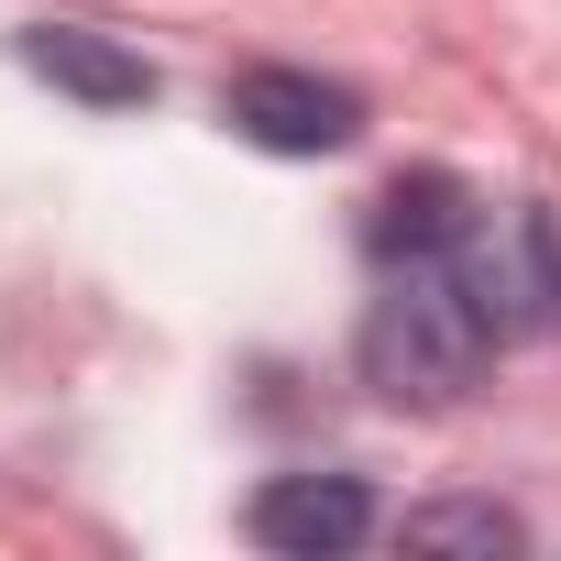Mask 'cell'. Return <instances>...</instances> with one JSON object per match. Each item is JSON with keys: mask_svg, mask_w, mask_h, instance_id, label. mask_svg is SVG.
Masks as SVG:
<instances>
[{"mask_svg": "<svg viewBox=\"0 0 561 561\" xmlns=\"http://www.w3.org/2000/svg\"><path fill=\"white\" fill-rule=\"evenodd\" d=\"M253 550H287V561H342L375 539V495L353 473H275L253 506H242Z\"/></svg>", "mask_w": 561, "mask_h": 561, "instance_id": "277c9868", "label": "cell"}, {"mask_svg": "<svg viewBox=\"0 0 561 561\" xmlns=\"http://www.w3.org/2000/svg\"><path fill=\"white\" fill-rule=\"evenodd\" d=\"M220 122L264 154H342L364 133V100L342 78H309V67H242L220 89Z\"/></svg>", "mask_w": 561, "mask_h": 561, "instance_id": "3957f363", "label": "cell"}, {"mask_svg": "<svg viewBox=\"0 0 561 561\" xmlns=\"http://www.w3.org/2000/svg\"><path fill=\"white\" fill-rule=\"evenodd\" d=\"M473 220H484V198H473L462 176L419 165V176H397V187L375 198L364 242H375V264H440V253H462V231H473Z\"/></svg>", "mask_w": 561, "mask_h": 561, "instance_id": "5b68a950", "label": "cell"}, {"mask_svg": "<svg viewBox=\"0 0 561 561\" xmlns=\"http://www.w3.org/2000/svg\"><path fill=\"white\" fill-rule=\"evenodd\" d=\"M23 67L56 78L67 100H89V111H144L154 100V67L133 45H111V34H78V23H34L23 34Z\"/></svg>", "mask_w": 561, "mask_h": 561, "instance_id": "8992f818", "label": "cell"}, {"mask_svg": "<svg viewBox=\"0 0 561 561\" xmlns=\"http://www.w3.org/2000/svg\"><path fill=\"white\" fill-rule=\"evenodd\" d=\"M484 353H495V331H484V309H473V287H462L451 253L440 264H386V287L364 309V386L375 397L451 408V397H473Z\"/></svg>", "mask_w": 561, "mask_h": 561, "instance_id": "6da1fadb", "label": "cell"}, {"mask_svg": "<svg viewBox=\"0 0 561 561\" xmlns=\"http://www.w3.org/2000/svg\"><path fill=\"white\" fill-rule=\"evenodd\" d=\"M451 264H462V287H473V309H484L495 342L561 331V220L550 209H484Z\"/></svg>", "mask_w": 561, "mask_h": 561, "instance_id": "7a4b0ae2", "label": "cell"}, {"mask_svg": "<svg viewBox=\"0 0 561 561\" xmlns=\"http://www.w3.org/2000/svg\"><path fill=\"white\" fill-rule=\"evenodd\" d=\"M408 550H473V561H495V550H528V528H517V506H484V495H440V506H408V528H397Z\"/></svg>", "mask_w": 561, "mask_h": 561, "instance_id": "52a82bcc", "label": "cell"}]
</instances>
